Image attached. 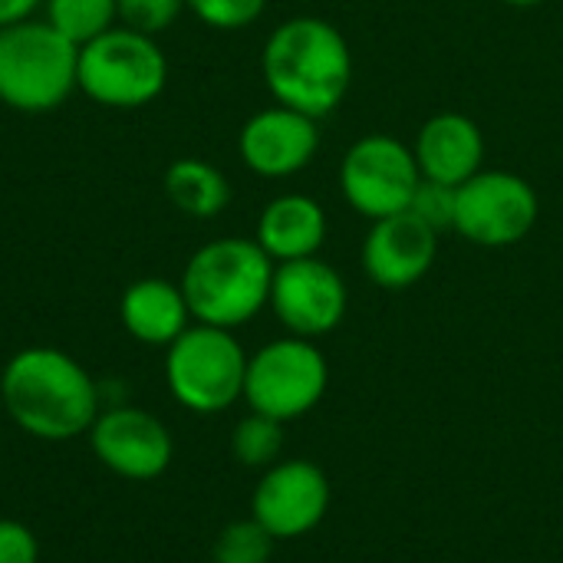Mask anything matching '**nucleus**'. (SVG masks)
Here are the masks:
<instances>
[{
    "instance_id": "nucleus-1",
    "label": "nucleus",
    "mask_w": 563,
    "mask_h": 563,
    "mask_svg": "<svg viewBox=\"0 0 563 563\" xmlns=\"http://www.w3.org/2000/svg\"><path fill=\"white\" fill-rule=\"evenodd\" d=\"M0 399L16 429L40 442H69L96 422L99 386L69 353L26 346L0 373Z\"/></svg>"
},
{
    "instance_id": "nucleus-2",
    "label": "nucleus",
    "mask_w": 563,
    "mask_h": 563,
    "mask_svg": "<svg viewBox=\"0 0 563 563\" xmlns=\"http://www.w3.org/2000/svg\"><path fill=\"white\" fill-rule=\"evenodd\" d=\"M261 73L280 106L330 115L353 86V49L323 16H290L264 43Z\"/></svg>"
},
{
    "instance_id": "nucleus-3",
    "label": "nucleus",
    "mask_w": 563,
    "mask_h": 563,
    "mask_svg": "<svg viewBox=\"0 0 563 563\" xmlns=\"http://www.w3.org/2000/svg\"><path fill=\"white\" fill-rule=\"evenodd\" d=\"M274 261L251 238H218L198 247L181 274L191 320L238 330L271 303Z\"/></svg>"
},
{
    "instance_id": "nucleus-4",
    "label": "nucleus",
    "mask_w": 563,
    "mask_h": 563,
    "mask_svg": "<svg viewBox=\"0 0 563 563\" xmlns=\"http://www.w3.org/2000/svg\"><path fill=\"white\" fill-rule=\"evenodd\" d=\"M79 46L46 20L0 26V102L16 112H53L76 89Z\"/></svg>"
},
{
    "instance_id": "nucleus-5",
    "label": "nucleus",
    "mask_w": 563,
    "mask_h": 563,
    "mask_svg": "<svg viewBox=\"0 0 563 563\" xmlns=\"http://www.w3.org/2000/svg\"><path fill=\"white\" fill-rule=\"evenodd\" d=\"M247 353L234 330L191 323L165 353V383L178 406L195 416H218L244 399Z\"/></svg>"
},
{
    "instance_id": "nucleus-6",
    "label": "nucleus",
    "mask_w": 563,
    "mask_h": 563,
    "mask_svg": "<svg viewBox=\"0 0 563 563\" xmlns=\"http://www.w3.org/2000/svg\"><path fill=\"white\" fill-rule=\"evenodd\" d=\"M168 82V59L155 36L129 26H112L79 46L76 86L99 106L139 109L162 96Z\"/></svg>"
},
{
    "instance_id": "nucleus-7",
    "label": "nucleus",
    "mask_w": 563,
    "mask_h": 563,
    "mask_svg": "<svg viewBox=\"0 0 563 563\" xmlns=\"http://www.w3.org/2000/svg\"><path fill=\"white\" fill-rule=\"evenodd\" d=\"M330 386L327 356L313 340L280 336L247 356L244 402L251 412L294 422L320 406Z\"/></svg>"
},
{
    "instance_id": "nucleus-8",
    "label": "nucleus",
    "mask_w": 563,
    "mask_h": 563,
    "mask_svg": "<svg viewBox=\"0 0 563 563\" xmlns=\"http://www.w3.org/2000/svg\"><path fill=\"white\" fill-rule=\"evenodd\" d=\"M422 172L412 145L386 132L356 139L340 162V191L369 221L409 211Z\"/></svg>"
},
{
    "instance_id": "nucleus-9",
    "label": "nucleus",
    "mask_w": 563,
    "mask_h": 563,
    "mask_svg": "<svg viewBox=\"0 0 563 563\" xmlns=\"http://www.w3.org/2000/svg\"><path fill=\"white\" fill-rule=\"evenodd\" d=\"M541 214L528 178L501 168H482L455 195V228L475 247H511L525 241Z\"/></svg>"
},
{
    "instance_id": "nucleus-10",
    "label": "nucleus",
    "mask_w": 563,
    "mask_h": 563,
    "mask_svg": "<svg viewBox=\"0 0 563 563\" xmlns=\"http://www.w3.org/2000/svg\"><path fill=\"white\" fill-rule=\"evenodd\" d=\"M267 307L290 336L320 340L343 323L350 294L333 264L320 257H300L274 267Z\"/></svg>"
},
{
    "instance_id": "nucleus-11",
    "label": "nucleus",
    "mask_w": 563,
    "mask_h": 563,
    "mask_svg": "<svg viewBox=\"0 0 563 563\" xmlns=\"http://www.w3.org/2000/svg\"><path fill=\"white\" fill-rule=\"evenodd\" d=\"M330 498L327 472L307 459H290L264 468L251 495V518L274 541H294L323 525Z\"/></svg>"
},
{
    "instance_id": "nucleus-12",
    "label": "nucleus",
    "mask_w": 563,
    "mask_h": 563,
    "mask_svg": "<svg viewBox=\"0 0 563 563\" xmlns=\"http://www.w3.org/2000/svg\"><path fill=\"white\" fill-rule=\"evenodd\" d=\"M86 439L96 462L125 482L162 478L175 455L168 426L139 406H115L99 412Z\"/></svg>"
},
{
    "instance_id": "nucleus-13",
    "label": "nucleus",
    "mask_w": 563,
    "mask_h": 563,
    "mask_svg": "<svg viewBox=\"0 0 563 563\" xmlns=\"http://www.w3.org/2000/svg\"><path fill=\"white\" fill-rule=\"evenodd\" d=\"M317 119L280 102L254 112L238 135V152L244 165L261 178H290L303 172L317 158Z\"/></svg>"
},
{
    "instance_id": "nucleus-14",
    "label": "nucleus",
    "mask_w": 563,
    "mask_h": 563,
    "mask_svg": "<svg viewBox=\"0 0 563 563\" xmlns=\"http://www.w3.org/2000/svg\"><path fill=\"white\" fill-rule=\"evenodd\" d=\"M439 257V231L412 211L373 221L363 241V271L383 290L416 287Z\"/></svg>"
},
{
    "instance_id": "nucleus-15",
    "label": "nucleus",
    "mask_w": 563,
    "mask_h": 563,
    "mask_svg": "<svg viewBox=\"0 0 563 563\" xmlns=\"http://www.w3.org/2000/svg\"><path fill=\"white\" fill-rule=\"evenodd\" d=\"M412 152L422 178L459 188L485 168V132L462 112H439L422 122Z\"/></svg>"
},
{
    "instance_id": "nucleus-16",
    "label": "nucleus",
    "mask_w": 563,
    "mask_h": 563,
    "mask_svg": "<svg viewBox=\"0 0 563 563\" xmlns=\"http://www.w3.org/2000/svg\"><path fill=\"white\" fill-rule=\"evenodd\" d=\"M327 231H330V221L317 198L280 195L264 205L254 241L264 247V254L274 264H284V261L317 257L320 247L327 244Z\"/></svg>"
},
{
    "instance_id": "nucleus-17",
    "label": "nucleus",
    "mask_w": 563,
    "mask_h": 563,
    "mask_svg": "<svg viewBox=\"0 0 563 563\" xmlns=\"http://www.w3.org/2000/svg\"><path fill=\"white\" fill-rule=\"evenodd\" d=\"M119 320L132 340L168 350L191 327V310L178 284L145 277L125 287L119 300Z\"/></svg>"
},
{
    "instance_id": "nucleus-18",
    "label": "nucleus",
    "mask_w": 563,
    "mask_h": 563,
    "mask_svg": "<svg viewBox=\"0 0 563 563\" xmlns=\"http://www.w3.org/2000/svg\"><path fill=\"white\" fill-rule=\"evenodd\" d=\"M165 195L188 218H218L231 201L228 178L205 158H175L165 168Z\"/></svg>"
},
{
    "instance_id": "nucleus-19",
    "label": "nucleus",
    "mask_w": 563,
    "mask_h": 563,
    "mask_svg": "<svg viewBox=\"0 0 563 563\" xmlns=\"http://www.w3.org/2000/svg\"><path fill=\"white\" fill-rule=\"evenodd\" d=\"M115 20V0H46V23L76 46L102 36L106 30H112Z\"/></svg>"
},
{
    "instance_id": "nucleus-20",
    "label": "nucleus",
    "mask_w": 563,
    "mask_h": 563,
    "mask_svg": "<svg viewBox=\"0 0 563 563\" xmlns=\"http://www.w3.org/2000/svg\"><path fill=\"white\" fill-rule=\"evenodd\" d=\"M231 452L244 468H271L280 462L284 452V422L261 416V412H247L231 435Z\"/></svg>"
},
{
    "instance_id": "nucleus-21",
    "label": "nucleus",
    "mask_w": 563,
    "mask_h": 563,
    "mask_svg": "<svg viewBox=\"0 0 563 563\" xmlns=\"http://www.w3.org/2000/svg\"><path fill=\"white\" fill-rule=\"evenodd\" d=\"M274 538L254 521H231L228 528H221V534L214 538L211 558L214 563H271L274 554Z\"/></svg>"
},
{
    "instance_id": "nucleus-22",
    "label": "nucleus",
    "mask_w": 563,
    "mask_h": 563,
    "mask_svg": "<svg viewBox=\"0 0 563 563\" xmlns=\"http://www.w3.org/2000/svg\"><path fill=\"white\" fill-rule=\"evenodd\" d=\"M455 195H459V188L422 178L419 188H416V195H412L409 211L419 221H426L432 231H439V234L442 231H452L455 228Z\"/></svg>"
},
{
    "instance_id": "nucleus-23",
    "label": "nucleus",
    "mask_w": 563,
    "mask_h": 563,
    "mask_svg": "<svg viewBox=\"0 0 563 563\" xmlns=\"http://www.w3.org/2000/svg\"><path fill=\"white\" fill-rule=\"evenodd\" d=\"M115 7H119L122 26L155 36V33H165L178 20L185 0H115Z\"/></svg>"
},
{
    "instance_id": "nucleus-24",
    "label": "nucleus",
    "mask_w": 563,
    "mask_h": 563,
    "mask_svg": "<svg viewBox=\"0 0 563 563\" xmlns=\"http://www.w3.org/2000/svg\"><path fill=\"white\" fill-rule=\"evenodd\" d=\"M185 7H191V13L214 30H244L251 26L267 0H185Z\"/></svg>"
},
{
    "instance_id": "nucleus-25",
    "label": "nucleus",
    "mask_w": 563,
    "mask_h": 563,
    "mask_svg": "<svg viewBox=\"0 0 563 563\" xmlns=\"http://www.w3.org/2000/svg\"><path fill=\"white\" fill-rule=\"evenodd\" d=\"M0 563H40V541L26 525L0 518Z\"/></svg>"
},
{
    "instance_id": "nucleus-26",
    "label": "nucleus",
    "mask_w": 563,
    "mask_h": 563,
    "mask_svg": "<svg viewBox=\"0 0 563 563\" xmlns=\"http://www.w3.org/2000/svg\"><path fill=\"white\" fill-rule=\"evenodd\" d=\"M46 0H0V26H13L20 20H30V13Z\"/></svg>"
},
{
    "instance_id": "nucleus-27",
    "label": "nucleus",
    "mask_w": 563,
    "mask_h": 563,
    "mask_svg": "<svg viewBox=\"0 0 563 563\" xmlns=\"http://www.w3.org/2000/svg\"><path fill=\"white\" fill-rule=\"evenodd\" d=\"M501 3H508V7H521V10H525V7H541L544 0H501Z\"/></svg>"
}]
</instances>
